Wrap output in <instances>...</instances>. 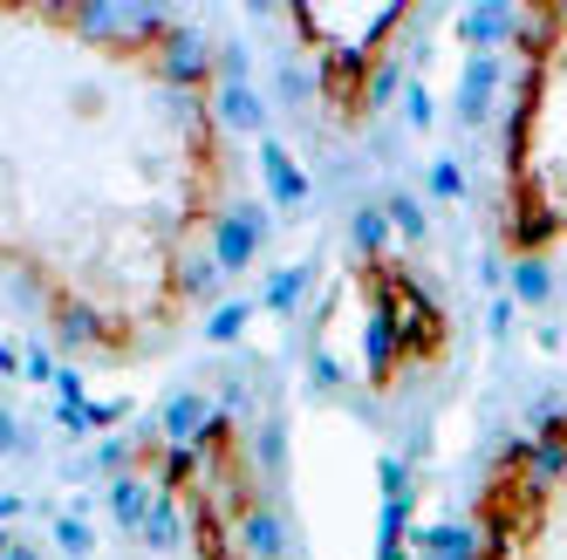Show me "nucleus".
Returning a JSON list of instances; mask_svg holds the SVG:
<instances>
[{
	"mask_svg": "<svg viewBox=\"0 0 567 560\" xmlns=\"http://www.w3.org/2000/svg\"><path fill=\"white\" fill-rule=\"evenodd\" d=\"M403 83H411V75H403V55L390 49V55H377L370 62V75H362V110H390V103H403Z\"/></svg>",
	"mask_w": 567,
	"mask_h": 560,
	"instance_id": "f3484780",
	"label": "nucleus"
},
{
	"mask_svg": "<svg viewBox=\"0 0 567 560\" xmlns=\"http://www.w3.org/2000/svg\"><path fill=\"white\" fill-rule=\"evenodd\" d=\"M308 83H315V75H308L301 62H288V69H280V96H288V103H301V96H308Z\"/></svg>",
	"mask_w": 567,
	"mask_h": 560,
	"instance_id": "4c0bfd02",
	"label": "nucleus"
},
{
	"mask_svg": "<svg viewBox=\"0 0 567 560\" xmlns=\"http://www.w3.org/2000/svg\"><path fill=\"white\" fill-rule=\"evenodd\" d=\"M411 560H493L485 533L465 519H437V527H411Z\"/></svg>",
	"mask_w": 567,
	"mask_h": 560,
	"instance_id": "9d476101",
	"label": "nucleus"
},
{
	"mask_svg": "<svg viewBox=\"0 0 567 560\" xmlns=\"http://www.w3.org/2000/svg\"><path fill=\"white\" fill-rule=\"evenodd\" d=\"M103 499H110V519L137 540V533H144V512H151V499H157V478H151V471H124V478H110Z\"/></svg>",
	"mask_w": 567,
	"mask_h": 560,
	"instance_id": "f8f14e48",
	"label": "nucleus"
},
{
	"mask_svg": "<svg viewBox=\"0 0 567 560\" xmlns=\"http://www.w3.org/2000/svg\"><path fill=\"white\" fill-rule=\"evenodd\" d=\"M219 288H226V273H219L213 247H185L178 253V294L185 301H219Z\"/></svg>",
	"mask_w": 567,
	"mask_h": 560,
	"instance_id": "2eb2a0df",
	"label": "nucleus"
},
{
	"mask_svg": "<svg viewBox=\"0 0 567 560\" xmlns=\"http://www.w3.org/2000/svg\"><path fill=\"white\" fill-rule=\"evenodd\" d=\"M8 560H49V553L34 547V540H14V553H8Z\"/></svg>",
	"mask_w": 567,
	"mask_h": 560,
	"instance_id": "37998d69",
	"label": "nucleus"
},
{
	"mask_svg": "<svg viewBox=\"0 0 567 560\" xmlns=\"http://www.w3.org/2000/svg\"><path fill=\"white\" fill-rule=\"evenodd\" d=\"M198 465H206L198 445H165V452H157V492H185L198 478Z\"/></svg>",
	"mask_w": 567,
	"mask_h": 560,
	"instance_id": "5701e85b",
	"label": "nucleus"
},
{
	"mask_svg": "<svg viewBox=\"0 0 567 560\" xmlns=\"http://www.w3.org/2000/svg\"><path fill=\"white\" fill-rule=\"evenodd\" d=\"M55 404H90V383H83V370H55Z\"/></svg>",
	"mask_w": 567,
	"mask_h": 560,
	"instance_id": "f704fd0d",
	"label": "nucleus"
},
{
	"mask_svg": "<svg viewBox=\"0 0 567 560\" xmlns=\"http://www.w3.org/2000/svg\"><path fill=\"white\" fill-rule=\"evenodd\" d=\"M55 553H69V560H90V553H96V533H90V519H75V512H55Z\"/></svg>",
	"mask_w": 567,
	"mask_h": 560,
	"instance_id": "a878e982",
	"label": "nucleus"
},
{
	"mask_svg": "<svg viewBox=\"0 0 567 560\" xmlns=\"http://www.w3.org/2000/svg\"><path fill=\"white\" fill-rule=\"evenodd\" d=\"M560 478H567V445H547V437H534V452H526L519 458V492H554L560 486Z\"/></svg>",
	"mask_w": 567,
	"mask_h": 560,
	"instance_id": "dca6fc26",
	"label": "nucleus"
},
{
	"mask_svg": "<svg viewBox=\"0 0 567 560\" xmlns=\"http://www.w3.org/2000/svg\"><path fill=\"white\" fill-rule=\"evenodd\" d=\"M55 370H62V363H55L49 342H28V349H21V376H28V383H49V390H55Z\"/></svg>",
	"mask_w": 567,
	"mask_h": 560,
	"instance_id": "7c9ffc66",
	"label": "nucleus"
},
{
	"mask_svg": "<svg viewBox=\"0 0 567 560\" xmlns=\"http://www.w3.org/2000/svg\"><path fill=\"white\" fill-rule=\"evenodd\" d=\"M55 342H62V349H90V342H103V314H96L90 301H62V308H55Z\"/></svg>",
	"mask_w": 567,
	"mask_h": 560,
	"instance_id": "412c9836",
	"label": "nucleus"
},
{
	"mask_svg": "<svg viewBox=\"0 0 567 560\" xmlns=\"http://www.w3.org/2000/svg\"><path fill=\"white\" fill-rule=\"evenodd\" d=\"M69 28L103 49H157L178 21L157 0H90V8H69Z\"/></svg>",
	"mask_w": 567,
	"mask_h": 560,
	"instance_id": "f257e3e1",
	"label": "nucleus"
},
{
	"mask_svg": "<svg viewBox=\"0 0 567 560\" xmlns=\"http://www.w3.org/2000/svg\"><path fill=\"white\" fill-rule=\"evenodd\" d=\"M554 14H519V28H513V49L519 55H547V42H554Z\"/></svg>",
	"mask_w": 567,
	"mask_h": 560,
	"instance_id": "c85d7f7f",
	"label": "nucleus"
},
{
	"mask_svg": "<svg viewBox=\"0 0 567 560\" xmlns=\"http://www.w3.org/2000/svg\"><path fill=\"white\" fill-rule=\"evenodd\" d=\"M247 452H254V465H260V478H267V486H280V478H288V424H280V417H267V424L247 437Z\"/></svg>",
	"mask_w": 567,
	"mask_h": 560,
	"instance_id": "a211bd4d",
	"label": "nucleus"
},
{
	"mask_svg": "<svg viewBox=\"0 0 567 560\" xmlns=\"http://www.w3.org/2000/svg\"><path fill=\"white\" fill-rule=\"evenodd\" d=\"M513 314H519V308H513V301L499 294L493 308H485V335H493V342H499V335H513Z\"/></svg>",
	"mask_w": 567,
	"mask_h": 560,
	"instance_id": "e433bc0d",
	"label": "nucleus"
},
{
	"mask_svg": "<svg viewBox=\"0 0 567 560\" xmlns=\"http://www.w3.org/2000/svg\"><path fill=\"white\" fill-rule=\"evenodd\" d=\"M506 301L513 308H547L554 301V267H547V253H513L506 260Z\"/></svg>",
	"mask_w": 567,
	"mask_h": 560,
	"instance_id": "ddd939ff",
	"label": "nucleus"
},
{
	"mask_svg": "<svg viewBox=\"0 0 567 560\" xmlns=\"http://www.w3.org/2000/svg\"><path fill=\"white\" fill-rule=\"evenodd\" d=\"M267 232H274L267 206H226V212H213L206 247H213L219 273H226V280H233V273H247V267L260 260V247H267Z\"/></svg>",
	"mask_w": 567,
	"mask_h": 560,
	"instance_id": "f03ea898",
	"label": "nucleus"
},
{
	"mask_svg": "<svg viewBox=\"0 0 567 560\" xmlns=\"http://www.w3.org/2000/svg\"><path fill=\"white\" fill-rule=\"evenodd\" d=\"M424 185H431V198H444V206H458V198H465V172H458V157H431Z\"/></svg>",
	"mask_w": 567,
	"mask_h": 560,
	"instance_id": "cd10ccee",
	"label": "nucleus"
},
{
	"mask_svg": "<svg viewBox=\"0 0 567 560\" xmlns=\"http://www.w3.org/2000/svg\"><path fill=\"white\" fill-rule=\"evenodd\" d=\"M213 396L206 390H172L165 396V411H157V431H165V445H206V431H213Z\"/></svg>",
	"mask_w": 567,
	"mask_h": 560,
	"instance_id": "1a4fd4ad",
	"label": "nucleus"
},
{
	"mask_svg": "<svg viewBox=\"0 0 567 560\" xmlns=\"http://www.w3.org/2000/svg\"><path fill=\"white\" fill-rule=\"evenodd\" d=\"M233 547H239V560H280V553H288V519H280V506H267V499L239 506Z\"/></svg>",
	"mask_w": 567,
	"mask_h": 560,
	"instance_id": "423d86ee",
	"label": "nucleus"
},
{
	"mask_svg": "<svg viewBox=\"0 0 567 560\" xmlns=\"http://www.w3.org/2000/svg\"><path fill=\"white\" fill-rule=\"evenodd\" d=\"M247 322H254V301H219L213 314H206V342H239V335H247Z\"/></svg>",
	"mask_w": 567,
	"mask_h": 560,
	"instance_id": "393cba45",
	"label": "nucleus"
},
{
	"mask_svg": "<svg viewBox=\"0 0 567 560\" xmlns=\"http://www.w3.org/2000/svg\"><path fill=\"white\" fill-rule=\"evenodd\" d=\"M21 370V349H8V342H0V376H14Z\"/></svg>",
	"mask_w": 567,
	"mask_h": 560,
	"instance_id": "79ce46f5",
	"label": "nucleus"
},
{
	"mask_svg": "<svg viewBox=\"0 0 567 560\" xmlns=\"http://www.w3.org/2000/svg\"><path fill=\"white\" fill-rule=\"evenodd\" d=\"M14 540H21V533H8V527H0V560H8V553H14Z\"/></svg>",
	"mask_w": 567,
	"mask_h": 560,
	"instance_id": "c03bdc74",
	"label": "nucleus"
},
{
	"mask_svg": "<svg viewBox=\"0 0 567 560\" xmlns=\"http://www.w3.org/2000/svg\"><path fill=\"white\" fill-rule=\"evenodd\" d=\"M396 355H403V342H396V280H383L370 322H362V363H370V383H390Z\"/></svg>",
	"mask_w": 567,
	"mask_h": 560,
	"instance_id": "39448f33",
	"label": "nucleus"
},
{
	"mask_svg": "<svg viewBox=\"0 0 567 560\" xmlns=\"http://www.w3.org/2000/svg\"><path fill=\"white\" fill-rule=\"evenodd\" d=\"M213 42H206V28H172L165 42L151 49V69H157V83L165 90H192V96H206V83H213Z\"/></svg>",
	"mask_w": 567,
	"mask_h": 560,
	"instance_id": "7ed1b4c3",
	"label": "nucleus"
},
{
	"mask_svg": "<svg viewBox=\"0 0 567 560\" xmlns=\"http://www.w3.org/2000/svg\"><path fill=\"white\" fill-rule=\"evenodd\" d=\"M131 458H137V437H103V445L90 452V471H103V478H124V471H131Z\"/></svg>",
	"mask_w": 567,
	"mask_h": 560,
	"instance_id": "bb28decb",
	"label": "nucleus"
},
{
	"mask_svg": "<svg viewBox=\"0 0 567 560\" xmlns=\"http://www.w3.org/2000/svg\"><path fill=\"white\" fill-rule=\"evenodd\" d=\"M213 75H219V83H254V62H247V49H239V42H219V55H213Z\"/></svg>",
	"mask_w": 567,
	"mask_h": 560,
	"instance_id": "2f4dec72",
	"label": "nucleus"
},
{
	"mask_svg": "<svg viewBox=\"0 0 567 560\" xmlns=\"http://www.w3.org/2000/svg\"><path fill=\"white\" fill-rule=\"evenodd\" d=\"M308 280H315V267H308V260H295V267H274V273H267V288H260V308H274V314H295V308H301V294H308Z\"/></svg>",
	"mask_w": 567,
	"mask_h": 560,
	"instance_id": "6ab92c4d",
	"label": "nucleus"
},
{
	"mask_svg": "<svg viewBox=\"0 0 567 560\" xmlns=\"http://www.w3.org/2000/svg\"><path fill=\"white\" fill-rule=\"evenodd\" d=\"M349 247H355L362 260H383V247H390V212L362 198V206L349 212Z\"/></svg>",
	"mask_w": 567,
	"mask_h": 560,
	"instance_id": "aec40b11",
	"label": "nucleus"
},
{
	"mask_svg": "<svg viewBox=\"0 0 567 560\" xmlns=\"http://www.w3.org/2000/svg\"><path fill=\"white\" fill-rule=\"evenodd\" d=\"M83 417H90V431H110V424L131 417V404H124V396H110V404H83Z\"/></svg>",
	"mask_w": 567,
	"mask_h": 560,
	"instance_id": "c9c22d12",
	"label": "nucleus"
},
{
	"mask_svg": "<svg viewBox=\"0 0 567 560\" xmlns=\"http://www.w3.org/2000/svg\"><path fill=\"white\" fill-rule=\"evenodd\" d=\"M185 533H192V512L178 506V492H157L151 512H144V533H137V540H144L151 553H178Z\"/></svg>",
	"mask_w": 567,
	"mask_h": 560,
	"instance_id": "4468645a",
	"label": "nucleus"
},
{
	"mask_svg": "<svg viewBox=\"0 0 567 560\" xmlns=\"http://www.w3.org/2000/svg\"><path fill=\"white\" fill-rule=\"evenodd\" d=\"M478 280H485V288H499V280H506V260L485 253V260H478Z\"/></svg>",
	"mask_w": 567,
	"mask_h": 560,
	"instance_id": "ea45409f",
	"label": "nucleus"
},
{
	"mask_svg": "<svg viewBox=\"0 0 567 560\" xmlns=\"http://www.w3.org/2000/svg\"><path fill=\"white\" fill-rule=\"evenodd\" d=\"M28 452H34V437L21 431V417L0 411V458H28Z\"/></svg>",
	"mask_w": 567,
	"mask_h": 560,
	"instance_id": "473e14b6",
	"label": "nucleus"
},
{
	"mask_svg": "<svg viewBox=\"0 0 567 560\" xmlns=\"http://www.w3.org/2000/svg\"><path fill=\"white\" fill-rule=\"evenodd\" d=\"M554 226H560V219H554L547 206H513V219H506V239H513L519 253H540L547 239H554Z\"/></svg>",
	"mask_w": 567,
	"mask_h": 560,
	"instance_id": "4be33fe9",
	"label": "nucleus"
},
{
	"mask_svg": "<svg viewBox=\"0 0 567 560\" xmlns=\"http://www.w3.org/2000/svg\"><path fill=\"white\" fill-rule=\"evenodd\" d=\"M21 506H28V499H21V492H0V527H8V519H14V512H21Z\"/></svg>",
	"mask_w": 567,
	"mask_h": 560,
	"instance_id": "a19ab883",
	"label": "nucleus"
},
{
	"mask_svg": "<svg viewBox=\"0 0 567 560\" xmlns=\"http://www.w3.org/2000/svg\"><path fill=\"white\" fill-rule=\"evenodd\" d=\"M499 83H506V55H465L458 96H452V110H458L465 131H485V124H493V96H499Z\"/></svg>",
	"mask_w": 567,
	"mask_h": 560,
	"instance_id": "20e7f679",
	"label": "nucleus"
},
{
	"mask_svg": "<svg viewBox=\"0 0 567 560\" xmlns=\"http://www.w3.org/2000/svg\"><path fill=\"white\" fill-rule=\"evenodd\" d=\"M403 124H411V131H431L437 124V96L424 83H403Z\"/></svg>",
	"mask_w": 567,
	"mask_h": 560,
	"instance_id": "c756f323",
	"label": "nucleus"
},
{
	"mask_svg": "<svg viewBox=\"0 0 567 560\" xmlns=\"http://www.w3.org/2000/svg\"><path fill=\"white\" fill-rule=\"evenodd\" d=\"M213 124L233 137H267V96L254 83H219L213 90Z\"/></svg>",
	"mask_w": 567,
	"mask_h": 560,
	"instance_id": "9b49d317",
	"label": "nucleus"
},
{
	"mask_svg": "<svg viewBox=\"0 0 567 560\" xmlns=\"http://www.w3.org/2000/svg\"><path fill=\"white\" fill-rule=\"evenodd\" d=\"M513 28H519L513 0H472V8L458 14V42L472 55H499V49H513Z\"/></svg>",
	"mask_w": 567,
	"mask_h": 560,
	"instance_id": "0eeeda50",
	"label": "nucleus"
},
{
	"mask_svg": "<svg viewBox=\"0 0 567 560\" xmlns=\"http://www.w3.org/2000/svg\"><path fill=\"white\" fill-rule=\"evenodd\" d=\"M383 212H390V232H403V239H424V232H431V212H424L417 191H390Z\"/></svg>",
	"mask_w": 567,
	"mask_h": 560,
	"instance_id": "b1692460",
	"label": "nucleus"
},
{
	"mask_svg": "<svg viewBox=\"0 0 567 560\" xmlns=\"http://www.w3.org/2000/svg\"><path fill=\"white\" fill-rule=\"evenodd\" d=\"M8 288H14V301H21V308H42V301H49V288H42V280H34V273H14Z\"/></svg>",
	"mask_w": 567,
	"mask_h": 560,
	"instance_id": "58836bf2",
	"label": "nucleus"
},
{
	"mask_svg": "<svg viewBox=\"0 0 567 560\" xmlns=\"http://www.w3.org/2000/svg\"><path fill=\"white\" fill-rule=\"evenodd\" d=\"M308 383H315V390H342V363H336L329 349H315V355H308Z\"/></svg>",
	"mask_w": 567,
	"mask_h": 560,
	"instance_id": "72a5a7b5",
	"label": "nucleus"
},
{
	"mask_svg": "<svg viewBox=\"0 0 567 560\" xmlns=\"http://www.w3.org/2000/svg\"><path fill=\"white\" fill-rule=\"evenodd\" d=\"M260 178H267V206H274V212H301L308 198H315L308 172L295 165V151L274 144V137H260Z\"/></svg>",
	"mask_w": 567,
	"mask_h": 560,
	"instance_id": "6e6552de",
	"label": "nucleus"
}]
</instances>
